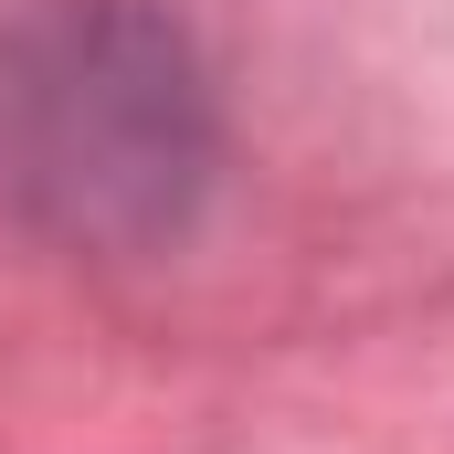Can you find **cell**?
<instances>
[{
	"instance_id": "1",
	"label": "cell",
	"mask_w": 454,
	"mask_h": 454,
	"mask_svg": "<svg viewBox=\"0 0 454 454\" xmlns=\"http://www.w3.org/2000/svg\"><path fill=\"white\" fill-rule=\"evenodd\" d=\"M212 127L180 32L137 0H53L0 32V180L64 232H159Z\"/></svg>"
}]
</instances>
